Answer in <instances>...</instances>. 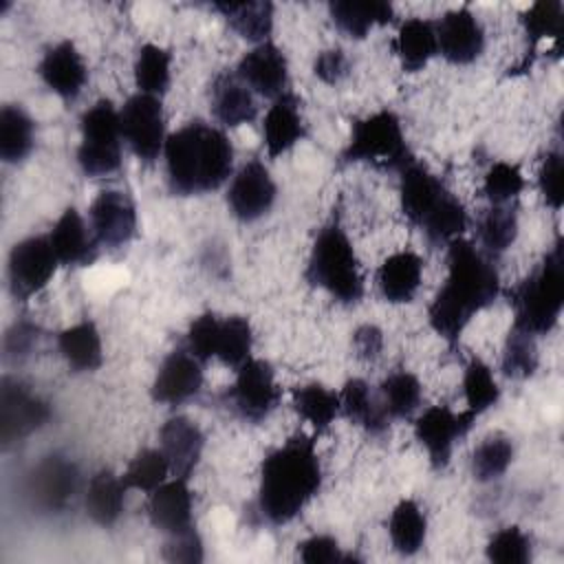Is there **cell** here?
<instances>
[{
    "instance_id": "obj_1",
    "label": "cell",
    "mask_w": 564,
    "mask_h": 564,
    "mask_svg": "<svg viewBox=\"0 0 564 564\" xmlns=\"http://www.w3.org/2000/svg\"><path fill=\"white\" fill-rule=\"evenodd\" d=\"M498 293L500 278L494 262L469 240L454 238L447 242V278L427 308L430 326L454 344L471 317L494 304Z\"/></svg>"
},
{
    "instance_id": "obj_2",
    "label": "cell",
    "mask_w": 564,
    "mask_h": 564,
    "mask_svg": "<svg viewBox=\"0 0 564 564\" xmlns=\"http://www.w3.org/2000/svg\"><path fill=\"white\" fill-rule=\"evenodd\" d=\"M319 487L322 467L315 438L297 432L262 460L258 511L269 524H286L302 513Z\"/></svg>"
},
{
    "instance_id": "obj_3",
    "label": "cell",
    "mask_w": 564,
    "mask_h": 564,
    "mask_svg": "<svg viewBox=\"0 0 564 564\" xmlns=\"http://www.w3.org/2000/svg\"><path fill=\"white\" fill-rule=\"evenodd\" d=\"M163 154L167 185L181 196L218 189L234 167V148L227 134L200 119L172 132Z\"/></svg>"
},
{
    "instance_id": "obj_4",
    "label": "cell",
    "mask_w": 564,
    "mask_h": 564,
    "mask_svg": "<svg viewBox=\"0 0 564 564\" xmlns=\"http://www.w3.org/2000/svg\"><path fill=\"white\" fill-rule=\"evenodd\" d=\"M399 194L403 216L416 225L432 245H445L467 227L463 203L416 159L401 172Z\"/></svg>"
},
{
    "instance_id": "obj_5",
    "label": "cell",
    "mask_w": 564,
    "mask_h": 564,
    "mask_svg": "<svg viewBox=\"0 0 564 564\" xmlns=\"http://www.w3.org/2000/svg\"><path fill=\"white\" fill-rule=\"evenodd\" d=\"M509 304L513 308L511 328L533 337L553 330L564 306V260L560 242L509 291Z\"/></svg>"
},
{
    "instance_id": "obj_6",
    "label": "cell",
    "mask_w": 564,
    "mask_h": 564,
    "mask_svg": "<svg viewBox=\"0 0 564 564\" xmlns=\"http://www.w3.org/2000/svg\"><path fill=\"white\" fill-rule=\"evenodd\" d=\"M304 275L313 286L328 291L341 304L361 300L364 278L359 273V262L337 218L319 229Z\"/></svg>"
},
{
    "instance_id": "obj_7",
    "label": "cell",
    "mask_w": 564,
    "mask_h": 564,
    "mask_svg": "<svg viewBox=\"0 0 564 564\" xmlns=\"http://www.w3.org/2000/svg\"><path fill=\"white\" fill-rule=\"evenodd\" d=\"M344 163H370L379 170L401 172L414 161L401 121L392 110H379L370 117L355 119L350 126V141L341 152Z\"/></svg>"
},
{
    "instance_id": "obj_8",
    "label": "cell",
    "mask_w": 564,
    "mask_h": 564,
    "mask_svg": "<svg viewBox=\"0 0 564 564\" xmlns=\"http://www.w3.org/2000/svg\"><path fill=\"white\" fill-rule=\"evenodd\" d=\"M77 163L86 176H106L121 165V121L110 99L95 101L79 119Z\"/></svg>"
},
{
    "instance_id": "obj_9",
    "label": "cell",
    "mask_w": 564,
    "mask_h": 564,
    "mask_svg": "<svg viewBox=\"0 0 564 564\" xmlns=\"http://www.w3.org/2000/svg\"><path fill=\"white\" fill-rule=\"evenodd\" d=\"M280 394L271 364L249 357L236 368V381L225 390L223 399L242 421L260 423L278 405Z\"/></svg>"
},
{
    "instance_id": "obj_10",
    "label": "cell",
    "mask_w": 564,
    "mask_h": 564,
    "mask_svg": "<svg viewBox=\"0 0 564 564\" xmlns=\"http://www.w3.org/2000/svg\"><path fill=\"white\" fill-rule=\"evenodd\" d=\"M121 137L130 150L145 163H154L165 148V121L161 99L137 93L119 110Z\"/></svg>"
},
{
    "instance_id": "obj_11",
    "label": "cell",
    "mask_w": 564,
    "mask_h": 564,
    "mask_svg": "<svg viewBox=\"0 0 564 564\" xmlns=\"http://www.w3.org/2000/svg\"><path fill=\"white\" fill-rule=\"evenodd\" d=\"M59 260L51 247L48 236H29L13 245L9 253L7 275L9 289L18 300L40 293L53 278Z\"/></svg>"
},
{
    "instance_id": "obj_12",
    "label": "cell",
    "mask_w": 564,
    "mask_h": 564,
    "mask_svg": "<svg viewBox=\"0 0 564 564\" xmlns=\"http://www.w3.org/2000/svg\"><path fill=\"white\" fill-rule=\"evenodd\" d=\"M51 419L48 403L37 397L26 383L4 377L0 383V438L9 447L31 432L40 430Z\"/></svg>"
},
{
    "instance_id": "obj_13",
    "label": "cell",
    "mask_w": 564,
    "mask_h": 564,
    "mask_svg": "<svg viewBox=\"0 0 564 564\" xmlns=\"http://www.w3.org/2000/svg\"><path fill=\"white\" fill-rule=\"evenodd\" d=\"M478 414L471 410L452 412L445 403L427 408L421 416L414 421V436L425 447L430 463L434 469H445L454 445L465 438V434L471 430Z\"/></svg>"
},
{
    "instance_id": "obj_14",
    "label": "cell",
    "mask_w": 564,
    "mask_h": 564,
    "mask_svg": "<svg viewBox=\"0 0 564 564\" xmlns=\"http://www.w3.org/2000/svg\"><path fill=\"white\" fill-rule=\"evenodd\" d=\"M275 194L278 187L264 163L251 159L231 178L227 189V205L240 223H253L271 209Z\"/></svg>"
},
{
    "instance_id": "obj_15",
    "label": "cell",
    "mask_w": 564,
    "mask_h": 564,
    "mask_svg": "<svg viewBox=\"0 0 564 564\" xmlns=\"http://www.w3.org/2000/svg\"><path fill=\"white\" fill-rule=\"evenodd\" d=\"M438 53L456 66L471 64L485 48V31L467 4L443 13L434 24Z\"/></svg>"
},
{
    "instance_id": "obj_16",
    "label": "cell",
    "mask_w": 564,
    "mask_h": 564,
    "mask_svg": "<svg viewBox=\"0 0 564 564\" xmlns=\"http://www.w3.org/2000/svg\"><path fill=\"white\" fill-rule=\"evenodd\" d=\"M90 229L97 242L106 247H123L137 231V209L128 194L104 189L88 209Z\"/></svg>"
},
{
    "instance_id": "obj_17",
    "label": "cell",
    "mask_w": 564,
    "mask_h": 564,
    "mask_svg": "<svg viewBox=\"0 0 564 564\" xmlns=\"http://www.w3.org/2000/svg\"><path fill=\"white\" fill-rule=\"evenodd\" d=\"M236 75L249 90L278 99L282 93H286L289 64L284 53L267 40L240 57Z\"/></svg>"
},
{
    "instance_id": "obj_18",
    "label": "cell",
    "mask_w": 564,
    "mask_h": 564,
    "mask_svg": "<svg viewBox=\"0 0 564 564\" xmlns=\"http://www.w3.org/2000/svg\"><path fill=\"white\" fill-rule=\"evenodd\" d=\"M200 386H203L200 361L185 348H176L163 359L150 394L156 403L178 405L192 399L194 394H198Z\"/></svg>"
},
{
    "instance_id": "obj_19",
    "label": "cell",
    "mask_w": 564,
    "mask_h": 564,
    "mask_svg": "<svg viewBox=\"0 0 564 564\" xmlns=\"http://www.w3.org/2000/svg\"><path fill=\"white\" fill-rule=\"evenodd\" d=\"M205 436L187 416H172L159 430V449L167 458L174 478H189L200 460Z\"/></svg>"
},
{
    "instance_id": "obj_20",
    "label": "cell",
    "mask_w": 564,
    "mask_h": 564,
    "mask_svg": "<svg viewBox=\"0 0 564 564\" xmlns=\"http://www.w3.org/2000/svg\"><path fill=\"white\" fill-rule=\"evenodd\" d=\"M77 487V469L64 456H46L40 460L29 478V491L37 507L57 511L62 509L75 494Z\"/></svg>"
},
{
    "instance_id": "obj_21",
    "label": "cell",
    "mask_w": 564,
    "mask_h": 564,
    "mask_svg": "<svg viewBox=\"0 0 564 564\" xmlns=\"http://www.w3.org/2000/svg\"><path fill=\"white\" fill-rule=\"evenodd\" d=\"M42 82L62 99H75L88 77L86 64L73 42L64 40L51 46L37 64Z\"/></svg>"
},
{
    "instance_id": "obj_22",
    "label": "cell",
    "mask_w": 564,
    "mask_h": 564,
    "mask_svg": "<svg viewBox=\"0 0 564 564\" xmlns=\"http://www.w3.org/2000/svg\"><path fill=\"white\" fill-rule=\"evenodd\" d=\"M150 522L165 535L181 533L192 524V491L185 478L165 480L148 498Z\"/></svg>"
},
{
    "instance_id": "obj_23",
    "label": "cell",
    "mask_w": 564,
    "mask_h": 564,
    "mask_svg": "<svg viewBox=\"0 0 564 564\" xmlns=\"http://www.w3.org/2000/svg\"><path fill=\"white\" fill-rule=\"evenodd\" d=\"M51 247L66 267H86L97 258V238L88 234L84 218L75 207H66L48 234Z\"/></svg>"
},
{
    "instance_id": "obj_24",
    "label": "cell",
    "mask_w": 564,
    "mask_h": 564,
    "mask_svg": "<svg viewBox=\"0 0 564 564\" xmlns=\"http://www.w3.org/2000/svg\"><path fill=\"white\" fill-rule=\"evenodd\" d=\"M306 134L304 119L300 115V99L286 90L273 99L271 108L264 115L262 137L269 156H280L291 150Z\"/></svg>"
},
{
    "instance_id": "obj_25",
    "label": "cell",
    "mask_w": 564,
    "mask_h": 564,
    "mask_svg": "<svg viewBox=\"0 0 564 564\" xmlns=\"http://www.w3.org/2000/svg\"><path fill=\"white\" fill-rule=\"evenodd\" d=\"M212 112L223 126L236 128L256 119L258 104L238 75L225 70L212 82Z\"/></svg>"
},
{
    "instance_id": "obj_26",
    "label": "cell",
    "mask_w": 564,
    "mask_h": 564,
    "mask_svg": "<svg viewBox=\"0 0 564 564\" xmlns=\"http://www.w3.org/2000/svg\"><path fill=\"white\" fill-rule=\"evenodd\" d=\"M423 273V260L419 253L405 249L388 256L379 271H377V284L381 295L392 304H405L412 302Z\"/></svg>"
},
{
    "instance_id": "obj_27",
    "label": "cell",
    "mask_w": 564,
    "mask_h": 564,
    "mask_svg": "<svg viewBox=\"0 0 564 564\" xmlns=\"http://www.w3.org/2000/svg\"><path fill=\"white\" fill-rule=\"evenodd\" d=\"M57 350L73 372H93L101 366V337L95 322L84 319L57 333Z\"/></svg>"
},
{
    "instance_id": "obj_28",
    "label": "cell",
    "mask_w": 564,
    "mask_h": 564,
    "mask_svg": "<svg viewBox=\"0 0 564 564\" xmlns=\"http://www.w3.org/2000/svg\"><path fill=\"white\" fill-rule=\"evenodd\" d=\"M392 48L399 55L403 70L408 73L421 70L430 62V57L438 53L434 22L423 18L403 20L392 40Z\"/></svg>"
},
{
    "instance_id": "obj_29",
    "label": "cell",
    "mask_w": 564,
    "mask_h": 564,
    "mask_svg": "<svg viewBox=\"0 0 564 564\" xmlns=\"http://www.w3.org/2000/svg\"><path fill=\"white\" fill-rule=\"evenodd\" d=\"M128 487L121 476H115L110 469H99L86 489V516L99 527H112L123 513Z\"/></svg>"
},
{
    "instance_id": "obj_30",
    "label": "cell",
    "mask_w": 564,
    "mask_h": 564,
    "mask_svg": "<svg viewBox=\"0 0 564 564\" xmlns=\"http://www.w3.org/2000/svg\"><path fill=\"white\" fill-rule=\"evenodd\" d=\"M339 403L341 414L355 425L364 427L368 434H383L390 425V416L386 414L383 403L375 399L370 386L359 377H352L344 383L339 392Z\"/></svg>"
},
{
    "instance_id": "obj_31",
    "label": "cell",
    "mask_w": 564,
    "mask_h": 564,
    "mask_svg": "<svg viewBox=\"0 0 564 564\" xmlns=\"http://www.w3.org/2000/svg\"><path fill=\"white\" fill-rule=\"evenodd\" d=\"M330 18L344 35L364 40L375 24L392 22L394 9L386 0H368V2L337 0V2H330Z\"/></svg>"
},
{
    "instance_id": "obj_32",
    "label": "cell",
    "mask_w": 564,
    "mask_h": 564,
    "mask_svg": "<svg viewBox=\"0 0 564 564\" xmlns=\"http://www.w3.org/2000/svg\"><path fill=\"white\" fill-rule=\"evenodd\" d=\"M216 11L225 15L229 26L249 42H267L273 29V4L262 2H216Z\"/></svg>"
},
{
    "instance_id": "obj_33",
    "label": "cell",
    "mask_w": 564,
    "mask_h": 564,
    "mask_svg": "<svg viewBox=\"0 0 564 564\" xmlns=\"http://www.w3.org/2000/svg\"><path fill=\"white\" fill-rule=\"evenodd\" d=\"M388 533H390V542L397 553H401V555L419 553L425 542V533H427L425 513L421 511V507L414 500H410V498L401 500L390 513Z\"/></svg>"
},
{
    "instance_id": "obj_34",
    "label": "cell",
    "mask_w": 564,
    "mask_h": 564,
    "mask_svg": "<svg viewBox=\"0 0 564 564\" xmlns=\"http://www.w3.org/2000/svg\"><path fill=\"white\" fill-rule=\"evenodd\" d=\"M33 150V119L18 104H7L0 110V159L18 163Z\"/></svg>"
},
{
    "instance_id": "obj_35",
    "label": "cell",
    "mask_w": 564,
    "mask_h": 564,
    "mask_svg": "<svg viewBox=\"0 0 564 564\" xmlns=\"http://www.w3.org/2000/svg\"><path fill=\"white\" fill-rule=\"evenodd\" d=\"M478 240L485 247L489 256H500L507 251L516 236H518V212L516 205L505 203V205H491L489 209L482 212L478 218Z\"/></svg>"
},
{
    "instance_id": "obj_36",
    "label": "cell",
    "mask_w": 564,
    "mask_h": 564,
    "mask_svg": "<svg viewBox=\"0 0 564 564\" xmlns=\"http://www.w3.org/2000/svg\"><path fill=\"white\" fill-rule=\"evenodd\" d=\"M293 410L306 419L315 432H324L335 416L341 412L339 394L324 388L322 383H306L293 388Z\"/></svg>"
},
{
    "instance_id": "obj_37",
    "label": "cell",
    "mask_w": 564,
    "mask_h": 564,
    "mask_svg": "<svg viewBox=\"0 0 564 564\" xmlns=\"http://www.w3.org/2000/svg\"><path fill=\"white\" fill-rule=\"evenodd\" d=\"M172 53L156 44H143L134 62V82L139 93L161 97L170 86Z\"/></svg>"
},
{
    "instance_id": "obj_38",
    "label": "cell",
    "mask_w": 564,
    "mask_h": 564,
    "mask_svg": "<svg viewBox=\"0 0 564 564\" xmlns=\"http://www.w3.org/2000/svg\"><path fill=\"white\" fill-rule=\"evenodd\" d=\"M381 403L390 419H408L421 403V381L408 370L390 372L381 386Z\"/></svg>"
},
{
    "instance_id": "obj_39",
    "label": "cell",
    "mask_w": 564,
    "mask_h": 564,
    "mask_svg": "<svg viewBox=\"0 0 564 564\" xmlns=\"http://www.w3.org/2000/svg\"><path fill=\"white\" fill-rule=\"evenodd\" d=\"M253 346V330L247 317L229 315L220 319L218 337H216V357L229 366L240 368L251 357Z\"/></svg>"
},
{
    "instance_id": "obj_40",
    "label": "cell",
    "mask_w": 564,
    "mask_h": 564,
    "mask_svg": "<svg viewBox=\"0 0 564 564\" xmlns=\"http://www.w3.org/2000/svg\"><path fill=\"white\" fill-rule=\"evenodd\" d=\"M463 392H465L467 410H471L474 414H480L498 403L500 388L491 375V368L482 359L471 357L469 364L465 366Z\"/></svg>"
},
{
    "instance_id": "obj_41",
    "label": "cell",
    "mask_w": 564,
    "mask_h": 564,
    "mask_svg": "<svg viewBox=\"0 0 564 564\" xmlns=\"http://www.w3.org/2000/svg\"><path fill=\"white\" fill-rule=\"evenodd\" d=\"M170 471L167 458L161 449H141L126 467L121 480L128 489H141V491H154L159 485L165 482Z\"/></svg>"
},
{
    "instance_id": "obj_42",
    "label": "cell",
    "mask_w": 564,
    "mask_h": 564,
    "mask_svg": "<svg viewBox=\"0 0 564 564\" xmlns=\"http://www.w3.org/2000/svg\"><path fill=\"white\" fill-rule=\"evenodd\" d=\"M511 460H513V443L502 434L487 436L474 449L471 471L480 482H489V480L500 478L507 471V467L511 465Z\"/></svg>"
},
{
    "instance_id": "obj_43",
    "label": "cell",
    "mask_w": 564,
    "mask_h": 564,
    "mask_svg": "<svg viewBox=\"0 0 564 564\" xmlns=\"http://www.w3.org/2000/svg\"><path fill=\"white\" fill-rule=\"evenodd\" d=\"M535 337L511 328L502 350V375L509 379H529L538 370Z\"/></svg>"
},
{
    "instance_id": "obj_44",
    "label": "cell",
    "mask_w": 564,
    "mask_h": 564,
    "mask_svg": "<svg viewBox=\"0 0 564 564\" xmlns=\"http://www.w3.org/2000/svg\"><path fill=\"white\" fill-rule=\"evenodd\" d=\"M522 24H524L531 51L544 37L560 40L562 24H564V4L560 0H540L531 4L529 11L522 15Z\"/></svg>"
},
{
    "instance_id": "obj_45",
    "label": "cell",
    "mask_w": 564,
    "mask_h": 564,
    "mask_svg": "<svg viewBox=\"0 0 564 564\" xmlns=\"http://www.w3.org/2000/svg\"><path fill=\"white\" fill-rule=\"evenodd\" d=\"M524 189V176L518 165L507 161H496L482 181V194L489 198L491 205L513 203L520 192Z\"/></svg>"
},
{
    "instance_id": "obj_46",
    "label": "cell",
    "mask_w": 564,
    "mask_h": 564,
    "mask_svg": "<svg viewBox=\"0 0 564 564\" xmlns=\"http://www.w3.org/2000/svg\"><path fill=\"white\" fill-rule=\"evenodd\" d=\"M487 557L496 564L531 562V540L520 527H505L487 542Z\"/></svg>"
},
{
    "instance_id": "obj_47",
    "label": "cell",
    "mask_w": 564,
    "mask_h": 564,
    "mask_svg": "<svg viewBox=\"0 0 564 564\" xmlns=\"http://www.w3.org/2000/svg\"><path fill=\"white\" fill-rule=\"evenodd\" d=\"M220 319L214 313L198 315L185 335V350L192 352L200 364L216 357V337H218Z\"/></svg>"
},
{
    "instance_id": "obj_48",
    "label": "cell",
    "mask_w": 564,
    "mask_h": 564,
    "mask_svg": "<svg viewBox=\"0 0 564 564\" xmlns=\"http://www.w3.org/2000/svg\"><path fill=\"white\" fill-rule=\"evenodd\" d=\"M564 170H562V154L560 152H546L542 159L540 172H538V183L540 192L544 196V203L551 209H560L564 203Z\"/></svg>"
},
{
    "instance_id": "obj_49",
    "label": "cell",
    "mask_w": 564,
    "mask_h": 564,
    "mask_svg": "<svg viewBox=\"0 0 564 564\" xmlns=\"http://www.w3.org/2000/svg\"><path fill=\"white\" fill-rule=\"evenodd\" d=\"M40 339V328L33 322L20 319L15 322L2 339V350H4V359L7 361H20L26 355H31V350L37 346Z\"/></svg>"
},
{
    "instance_id": "obj_50",
    "label": "cell",
    "mask_w": 564,
    "mask_h": 564,
    "mask_svg": "<svg viewBox=\"0 0 564 564\" xmlns=\"http://www.w3.org/2000/svg\"><path fill=\"white\" fill-rule=\"evenodd\" d=\"M163 560L167 562H185V564H198L203 562V542L194 527L167 535V542L163 546Z\"/></svg>"
},
{
    "instance_id": "obj_51",
    "label": "cell",
    "mask_w": 564,
    "mask_h": 564,
    "mask_svg": "<svg viewBox=\"0 0 564 564\" xmlns=\"http://www.w3.org/2000/svg\"><path fill=\"white\" fill-rule=\"evenodd\" d=\"M297 555L306 564H339L346 560L339 544L330 535H311L297 544Z\"/></svg>"
},
{
    "instance_id": "obj_52",
    "label": "cell",
    "mask_w": 564,
    "mask_h": 564,
    "mask_svg": "<svg viewBox=\"0 0 564 564\" xmlns=\"http://www.w3.org/2000/svg\"><path fill=\"white\" fill-rule=\"evenodd\" d=\"M313 73L326 82V84H337L339 79H344L348 75V59L344 55L341 48H328V51H322L317 57H315V64H313Z\"/></svg>"
},
{
    "instance_id": "obj_53",
    "label": "cell",
    "mask_w": 564,
    "mask_h": 564,
    "mask_svg": "<svg viewBox=\"0 0 564 564\" xmlns=\"http://www.w3.org/2000/svg\"><path fill=\"white\" fill-rule=\"evenodd\" d=\"M352 346L357 350V357H361L366 361H372L381 355L383 333L372 324H364L352 333Z\"/></svg>"
}]
</instances>
